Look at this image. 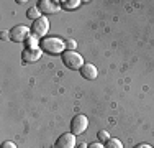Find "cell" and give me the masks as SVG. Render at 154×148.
Wrapping results in <instances>:
<instances>
[{
	"instance_id": "cell-6",
	"label": "cell",
	"mask_w": 154,
	"mask_h": 148,
	"mask_svg": "<svg viewBox=\"0 0 154 148\" xmlns=\"http://www.w3.org/2000/svg\"><path fill=\"white\" fill-rule=\"evenodd\" d=\"M53 148H75V135L71 132L62 133L61 137H57Z\"/></svg>"
},
{
	"instance_id": "cell-10",
	"label": "cell",
	"mask_w": 154,
	"mask_h": 148,
	"mask_svg": "<svg viewBox=\"0 0 154 148\" xmlns=\"http://www.w3.org/2000/svg\"><path fill=\"white\" fill-rule=\"evenodd\" d=\"M41 17H43V13H41V10H39L38 7H30V8L26 10V18H30L31 21L39 20Z\"/></svg>"
},
{
	"instance_id": "cell-2",
	"label": "cell",
	"mask_w": 154,
	"mask_h": 148,
	"mask_svg": "<svg viewBox=\"0 0 154 148\" xmlns=\"http://www.w3.org/2000/svg\"><path fill=\"white\" fill-rule=\"evenodd\" d=\"M62 63L67 69H72V71H80L82 66L85 64L84 63V58L80 56L77 51H64L62 53Z\"/></svg>"
},
{
	"instance_id": "cell-15",
	"label": "cell",
	"mask_w": 154,
	"mask_h": 148,
	"mask_svg": "<svg viewBox=\"0 0 154 148\" xmlns=\"http://www.w3.org/2000/svg\"><path fill=\"white\" fill-rule=\"evenodd\" d=\"M77 43L75 40H66V51H75Z\"/></svg>"
},
{
	"instance_id": "cell-17",
	"label": "cell",
	"mask_w": 154,
	"mask_h": 148,
	"mask_svg": "<svg viewBox=\"0 0 154 148\" xmlns=\"http://www.w3.org/2000/svg\"><path fill=\"white\" fill-rule=\"evenodd\" d=\"M89 148H105L103 143H100V142H94V143H90Z\"/></svg>"
},
{
	"instance_id": "cell-1",
	"label": "cell",
	"mask_w": 154,
	"mask_h": 148,
	"mask_svg": "<svg viewBox=\"0 0 154 148\" xmlns=\"http://www.w3.org/2000/svg\"><path fill=\"white\" fill-rule=\"evenodd\" d=\"M39 48L49 54H62L66 51V41H62L57 36H46L41 40Z\"/></svg>"
},
{
	"instance_id": "cell-4",
	"label": "cell",
	"mask_w": 154,
	"mask_h": 148,
	"mask_svg": "<svg viewBox=\"0 0 154 148\" xmlns=\"http://www.w3.org/2000/svg\"><path fill=\"white\" fill-rule=\"evenodd\" d=\"M48 31H49V18H48V17H41L39 20L33 21L31 35L38 36V38H46Z\"/></svg>"
},
{
	"instance_id": "cell-14",
	"label": "cell",
	"mask_w": 154,
	"mask_h": 148,
	"mask_svg": "<svg viewBox=\"0 0 154 148\" xmlns=\"http://www.w3.org/2000/svg\"><path fill=\"white\" fill-rule=\"evenodd\" d=\"M97 137H98V142H100V143H103V145L108 142L110 138H112V137H110V133H108L107 130H100V132L97 133Z\"/></svg>"
},
{
	"instance_id": "cell-5",
	"label": "cell",
	"mask_w": 154,
	"mask_h": 148,
	"mask_svg": "<svg viewBox=\"0 0 154 148\" xmlns=\"http://www.w3.org/2000/svg\"><path fill=\"white\" fill-rule=\"evenodd\" d=\"M31 28L25 27V25H17V27H13L12 30H10V40L15 43H25L26 41V38L31 35L30 33Z\"/></svg>"
},
{
	"instance_id": "cell-3",
	"label": "cell",
	"mask_w": 154,
	"mask_h": 148,
	"mask_svg": "<svg viewBox=\"0 0 154 148\" xmlns=\"http://www.w3.org/2000/svg\"><path fill=\"white\" fill-rule=\"evenodd\" d=\"M89 128V118L87 115H84V114H77V115L72 117L71 120V133H74V135H82L84 132Z\"/></svg>"
},
{
	"instance_id": "cell-11",
	"label": "cell",
	"mask_w": 154,
	"mask_h": 148,
	"mask_svg": "<svg viewBox=\"0 0 154 148\" xmlns=\"http://www.w3.org/2000/svg\"><path fill=\"white\" fill-rule=\"evenodd\" d=\"M80 5H82L80 0H66V2H61V7L64 10H75V8H79Z\"/></svg>"
},
{
	"instance_id": "cell-19",
	"label": "cell",
	"mask_w": 154,
	"mask_h": 148,
	"mask_svg": "<svg viewBox=\"0 0 154 148\" xmlns=\"http://www.w3.org/2000/svg\"><path fill=\"white\" fill-rule=\"evenodd\" d=\"M134 148H152V146L148 145V143H139V145H136Z\"/></svg>"
},
{
	"instance_id": "cell-8",
	"label": "cell",
	"mask_w": 154,
	"mask_h": 148,
	"mask_svg": "<svg viewBox=\"0 0 154 148\" xmlns=\"http://www.w3.org/2000/svg\"><path fill=\"white\" fill-rule=\"evenodd\" d=\"M41 56H43L41 48H25L23 53H21V59L25 63H36Z\"/></svg>"
},
{
	"instance_id": "cell-9",
	"label": "cell",
	"mask_w": 154,
	"mask_h": 148,
	"mask_svg": "<svg viewBox=\"0 0 154 148\" xmlns=\"http://www.w3.org/2000/svg\"><path fill=\"white\" fill-rule=\"evenodd\" d=\"M80 74H82V77H84V79L94 81L95 77L98 76V69L95 68L94 64H90V63H85V64L82 66V69H80Z\"/></svg>"
},
{
	"instance_id": "cell-20",
	"label": "cell",
	"mask_w": 154,
	"mask_h": 148,
	"mask_svg": "<svg viewBox=\"0 0 154 148\" xmlns=\"http://www.w3.org/2000/svg\"><path fill=\"white\" fill-rule=\"evenodd\" d=\"M79 148H89V145H87V143H80Z\"/></svg>"
},
{
	"instance_id": "cell-16",
	"label": "cell",
	"mask_w": 154,
	"mask_h": 148,
	"mask_svg": "<svg viewBox=\"0 0 154 148\" xmlns=\"http://www.w3.org/2000/svg\"><path fill=\"white\" fill-rule=\"evenodd\" d=\"M0 148H18V146H17L13 142H10V140H7V142H3V143H2V146H0Z\"/></svg>"
},
{
	"instance_id": "cell-13",
	"label": "cell",
	"mask_w": 154,
	"mask_h": 148,
	"mask_svg": "<svg viewBox=\"0 0 154 148\" xmlns=\"http://www.w3.org/2000/svg\"><path fill=\"white\" fill-rule=\"evenodd\" d=\"M105 148H123V143L120 142L118 138H110L107 143H105Z\"/></svg>"
},
{
	"instance_id": "cell-7",
	"label": "cell",
	"mask_w": 154,
	"mask_h": 148,
	"mask_svg": "<svg viewBox=\"0 0 154 148\" xmlns=\"http://www.w3.org/2000/svg\"><path fill=\"white\" fill-rule=\"evenodd\" d=\"M38 8L41 10L43 15H49V13H57L59 12L61 5H59V2H54V0H39Z\"/></svg>"
},
{
	"instance_id": "cell-12",
	"label": "cell",
	"mask_w": 154,
	"mask_h": 148,
	"mask_svg": "<svg viewBox=\"0 0 154 148\" xmlns=\"http://www.w3.org/2000/svg\"><path fill=\"white\" fill-rule=\"evenodd\" d=\"M39 44H41V41H39L38 36L30 35L26 38V41H25V48H39Z\"/></svg>"
},
{
	"instance_id": "cell-18",
	"label": "cell",
	"mask_w": 154,
	"mask_h": 148,
	"mask_svg": "<svg viewBox=\"0 0 154 148\" xmlns=\"http://www.w3.org/2000/svg\"><path fill=\"white\" fill-rule=\"evenodd\" d=\"M0 38H2V40H10V33H8V31H2Z\"/></svg>"
}]
</instances>
